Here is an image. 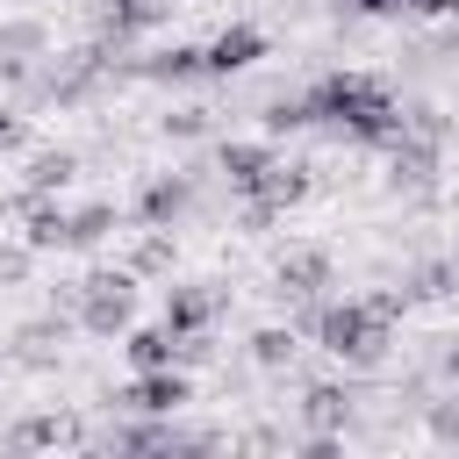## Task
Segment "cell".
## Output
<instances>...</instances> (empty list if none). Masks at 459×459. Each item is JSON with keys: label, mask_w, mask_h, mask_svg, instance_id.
Returning <instances> with one entry per match:
<instances>
[{"label": "cell", "mask_w": 459, "mask_h": 459, "mask_svg": "<svg viewBox=\"0 0 459 459\" xmlns=\"http://www.w3.org/2000/svg\"><path fill=\"white\" fill-rule=\"evenodd\" d=\"M301 100H308V122H316V129H337V136H351V143L387 151V143L402 136V100H394L387 79H373V72H323V79L301 86Z\"/></svg>", "instance_id": "obj_1"}, {"label": "cell", "mask_w": 459, "mask_h": 459, "mask_svg": "<svg viewBox=\"0 0 459 459\" xmlns=\"http://www.w3.org/2000/svg\"><path fill=\"white\" fill-rule=\"evenodd\" d=\"M308 337H316V344H323L337 366L373 373V366L387 359V344H394V316H380L373 301H323Z\"/></svg>", "instance_id": "obj_2"}, {"label": "cell", "mask_w": 459, "mask_h": 459, "mask_svg": "<svg viewBox=\"0 0 459 459\" xmlns=\"http://www.w3.org/2000/svg\"><path fill=\"white\" fill-rule=\"evenodd\" d=\"M129 316H136V273H129V265H122V273H86V280H79L72 323H79L86 337H122Z\"/></svg>", "instance_id": "obj_3"}, {"label": "cell", "mask_w": 459, "mask_h": 459, "mask_svg": "<svg viewBox=\"0 0 459 459\" xmlns=\"http://www.w3.org/2000/svg\"><path fill=\"white\" fill-rule=\"evenodd\" d=\"M115 79H151V86L208 79V43H172V50H151V57H115Z\"/></svg>", "instance_id": "obj_4"}, {"label": "cell", "mask_w": 459, "mask_h": 459, "mask_svg": "<svg viewBox=\"0 0 459 459\" xmlns=\"http://www.w3.org/2000/svg\"><path fill=\"white\" fill-rule=\"evenodd\" d=\"M387 186L409 194V201H437V143L394 136V143H387Z\"/></svg>", "instance_id": "obj_5"}, {"label": "cell", "mask_w": 459, "mask_h": 459, "mask_svg": "<svg viewBox=\"0 0 459 459\" xmlns=\"http://www.w3.org/2000/svg\"><path fill=\"white\" fill-rule=\"evenodd\" d=\"M186 394H194V387H186V373H179V366H143L115 402H122L129 416H179V402H186Z\"/></svg>", "instance_id": "obj_6"}, {"label": "cell", "mask_w": 459, "mask_h": 459, "mask_svg": "<svg viewBox=\"0 0 459 459\" xmlns=\"http://www.w3.org/2000/svg\"><path fill=\"white\" fill-rule=\"evenodd\" d=\"M186 208H194V172H151V179L136 186V215H143V230H172Z\"/></svg>", "instance_id": "obj_7"}, {"label": "cell", "mask_w": 459, "mask_h": 459, "mask_svg": "<svg viewBox=\"0 0 459 459\" xmlns=\"http://www.w3.org/2000/svg\"><path fill=\"white\" fill-rule=\"evenodd\" d=\"M330 280H337V265H330V251H316V244H301V251H287V258L273 265L280 301H316Z\"/></svg>", "instance_id": "obj_8"}, {"label": "cell", "mask_w": 459, "mask_h": 459, "mask_svg": "<svg viewBox=\"0 0 459 459\" xmlns=\"http://www.w3.org/2000/svg\"><path fill=\"white\" fill-rule=\"evenodd\" d=\"M179 0H108V7H93V22H100V43H129V36H143V29H158L165 14H172Z\"/></svg>", "instance_id": "obj_9"}, {"label": "cell", "mask_w": 459, "mask_h": 459, "mask_svg": "<svg viewBox=\"0 0 459 459\" xmlns=\"http://www.w3.org/2000/svg\"><path fill=\"white\" fill-rule=\"evenodd\" d=\"M265 57V36L251 29V22H230L215 43H208V79H237V72H251Z\"/></svg>", "instance_id": "obj_10"}, {"label": "cell", "mask_w": 459, "mask_h": 459, "mask_svg": "<svg viewBox=\"0 0 459 459\" xmlns=\"http://www.w3.org/2000/svg\"><path fill=\"white\" fill-rule=\"evenodd\" d=\"M273 143H244V136H230V143H215V172L237 186V194H258V179L273 172Z\"/></svg>", "instance_id": "obj_11"}, {"label": "cell", "mask_w": 459, "mask_h": 459, "mask_svg": "<svg viewBox=\"0 0 459 459\" xmlns=\"http://www.w3.org/2000/svg\"><path fill=\"white\" fill-rule=\"evenodd\" d=\"M215 308H222V294H215V287H201V280H179V287H165V323H172L179 337L208 330V323H215Z\"/></svg>", "instance_id": "obj_12"}, {"label": "cell", "mask_w": 459, "mask_h": 459, "mask_svg": "<svg viewBox=\"0 0 459 459\" xmlns=\"http://www.w3.org/2000/svg\"><path fill=\"white\" fill-rule=\"evenodd\" d=\"M308 186H316V165H287V158H273V172L258 179V194H251V201H265L273 215H287V208H301V201H308Z\"/></svg>", "instance_id": "obj_13"}, {"label": "cell", "mask_w": 459, "mask_h": 459, "mask_svg": "<svg viewBox=\"0 0 459 459\" xmlns=\"http://www.w3.org/2000/svg\"><path fill=\"white\" fill-rule=\"evenodd\" d=\"M301 423L308 430H344L351 423V387L344 380H308L301 387Z\"/></svg>", "instance_id": "obj_14"}, {"label": "cell", "mask_w": 459, "mask_h": 459, "mask_svg": "<svg viewBox=\"0 0 459 459\" xmlns=\"http://www.w3.org/2000/svg\"><path fill=\"white\" fill-rule=\"evenodd\" d=\"M459 294V258H423V265H409L402 273V301L416 308V301H452Z\"/></svg>", "instance_id": "obj_15"}, {"label": "cell", "mask_w": 459, "mask_h": 459, "mask_svg": "<svg viewBox=\"0 0 459 459\" xmlns=\"http://www.w3.org/2000/svg\"><path fill=\"white\" fill-rule=\"evenodd\" d=\"M122 351H129V366H136V373H143V366H179V330H172V323L122 330Z\"/></svg>", "instance_id": "obj_16"}, {"label": "cell", "mask_w": 459, "mask_h": 459, "mask_svg": "<svg viewBox=\"0 0 459 459\" xmlns=\"http://www.w3.org/2000/svg\"><path fill=\"white\" fill-rule=\"evenodd\" d=\"M22 222H29L22 237H29L36 251H57V244H65V230H72V215H65V208H57L50 194H36V201L22 208Z\"/></svg>", "instance_id": "obj_17"}, {"label": "cell", "mask_w": 459, "mask_h": 459, "mask_svg": "<svg viewBox=\"0 0 459 459\" xmlns=\"http://www.w3.org/2000/svg\"><path fill=\"white\" fill-rule=\"evenodd\" d=\"M72 437H79V430H72L65 416H22L0 445H7V452H43V445H72Z\"/></svg>", "instance_id": "obj_18"}, {"label": "cell", "mask_w": 459, "mask_h": 459, "mask_svg": "<svg viewBox=\"0 0 459 459\" xmlns=\"http://www.w3.org/2000/svg\"><path fill=\"white\" fill-rule=\"evenodd\" d=\"M294 351H301V330H294V323H273V330L251 337V366H265V373H287Z\"/></svg>", "instance_id": "obj_19"}, {"label": "cell", "mask_w": 459, "mask_h": 459, "mask_svg": "<svg viewBox=\"0 0 459 459\" xmlns=\"http://www.w3.org/2000/svg\"><path fill=\"white\" fill-rule=\"evenodd\" d=\"M50 50V29L36 14H7L0 22V57H43Z\"/></svg>", "instance_id": "obj_20"}, {"label": "cell", "mask_w": 459, "mask_h": 459, "mask_svg": "<svg viewBox=\"0 0 459 459\" xmlns=\"http://www.w3.org/2000/svg\"><path fill=\"white\" fill-rule=\"evenodd\" d=\"M72 172H79V158H72V151H36L22 186H29V194H57V186H72Z\"/></svg>", "instance_id": "obj_21"}, {"label": "cell", "mask_w": 459, "mask_h": 459, "mask_svg": "<svg viewBox=\"0 0 459 459\" xmlns=\"http://www.w3.org/2000/svg\"><path fill=\"white\" fill-rule=\"evenodd\" d=\"M108 230H115V201H86V208H72V230H65V244H72V251H93Z\"/></svg>", "instance_id": "obj_22"}, {"label": "cell", "mask_w": 459, "mask_h": 459, "mask_svg": "<svg viewBox=\"0 0 459 459\" xmlns=\"http://www.w3.org/2000/svg\"><path fill=\"white\" fill-rule=\"evenodd\" d=\"M402 136H423V143H437V151H445L452 122H445V108H430V100H402Z\"/></svg>", "instance_id": "obj_23"}, {"label": "cell", "mask_w": 459, "mask_h": 459, "mask_svg": "<svg viewBox=\"0 0 459 459\" xmlns=\"http://www.w3.org/2000/svg\"><path fill=\"white\" fill-rule=\"evenodd\" d=\"M409 65H416V72H445V65H459V29H437V36H423V43L409 50Z\"/></svg>", "instance_id": "obj_24"}, {"label": "cell", "mask_w": 459, "mask_h": 459, "mask_svg": "<svg viewBox=\"0 0 459 459\" xmlns=\"http://www.w3.org/2000/svg\"><path fill=\"white\" fill-rule=\"evenodd\" d=\"M158 129H165L172 143H194V136H208L215 122H208V108H172V115H158Z\"/></svg>", "instance_id": "obj_25"}, {"label": "cell", "mask_w": 459, "mask_h": 459, "mask_svg": "<svg viewBox=\"0 0 459 459\" xmlns=\"http://www.w3.org/2000/svg\"><path fill=\"white\" fill-rule=\"evenodd\" d=\"M172 265V230H151L136 251H129V273H165Z\"/></svg>", "instance_id": "obj_26"}, {"label": "cell", "mask_w": 459, "mask_h": 459, "mask_svg": "<svg viewBox=\"0 0 459 459\" xmlns=\"http://www.w3.org/2000/svg\"><path fill=\"white\" fill-rule=\"evenodd\" d=\"M36 273V244L22 237V244H0V287H22Z\"/></svg>", "instance_id": "obj_27"}, {"label": "cell", "mask_w": 459, "mask_h": 459, "mask_svg": "<svg viewBox=\"0 0 459 459\" xmlns=\"http://www.w3.org/2000/svg\"><path fill=\"white\" fill-rule=\"evenodd\" d=\"M423 423H430V437H437V445H459V394L423 402Z\"/></svg>", "instance_id": "obj_28"}, {"label": "cell", "mask_w": 459, "mask_h": 459, "mask_svg": "<svg viewBox=\"0 0 459 459\" xmlns=\"http://www.w3.org/2000/svg\"><path fill=\"white\" fill-rule=\"evenodd\" d=\"M330 14H359V22H402L409 0H330Z\"/></svg>", "instance_id": "obj_29"}, {"label": "cell", "mask_w": 459, "mask_h": 459, "mask_svg": "<svg viewBox=\"0 0 459 459\" xmlns=\"http://www.w3.org/2000/svg\"><path fill=\"white\" fill-rule=\"evenodd\" d=\"M36 65H43V57H0V93H22V86H36Z\"/></svg>", "instance_id": "obj_30"}, {"label": "cell", "mask_w": 459, "mask_h": 459, "mask_svg": "<svg viewBox=\"0 0 459 459\" xmlns=\"http://www.w3.org/2000/svg\"><path fill=\"white\" fill-rule=\"evenodd\" d=\"M22 143H29V122H22V115L0 100V158H7V151H22Z\"/></svg>", "instance_id": "obj_31"}, {"label": "cell", "mask_w": 459, "mask_h": 459, "mask_svg": "<svg viewBox=\"0 0 459 459\" xmlns=\"http://www.w3.org/2000/svg\"><path fill=\"white\" fill-rule=\"evenodd\" d=\"M437 373L459 387V337H437Z\"/></svg>", "instance_id": "obj_32"}, {"label": "cell", "mask_w": 459, "mask_h": 459, "mask_svg": "<svg viewBox=\"0 0 459 459\" xmlns=\"http://www.w3.org/2000/svg\"><path fill=\"white\" fill-rule=\"evenodd\" d=\"M409 14H459V0H409Z\"/></svg>", "instance_id": "obj_33"}, {"label": "cell", "mask_w": 459, "mask_h": 459, "mask_svg": "<svg viewBox=\"0 0 459 459\" xmlns=\"http://www.w3.org/2000/svg\"><path fill=\"white\" fill-rule=\"evenodd\" d=\"M86 7H108V0H86Z\"/></svg>", "instance_id": "obj_34"}]
</instances>
